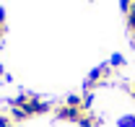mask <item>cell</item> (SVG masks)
<instances>
[{
	"label": "cell",
	"mask_w": 135,
	"mask_h": 127,
	"mask_svg": "<svg viewBox=\"0 0 135 127\" xmlns=\"http://www.w3.org/2000/svg\"><path fill=\"white\" fill-rule=\"evenodd\" d=\"M88 111H83L81 106H68V104H62V106H57V111H55V117L57 119H62V122H81Z\"/></svg>",
	"instance_id": "6da1fadb"
},
{
	"label": "cell",
	"mask_w": 135,
	"mask_h": 127,
	"mask_svg": "<svg viewBox=\"0 0 135 127\" xmlns=\"http://www.w3.org/2000/svg\"><path fill=\"white\" fill-rule=\"evenodd\" d=\"M23 109H26V114H29V117H39V114H50L52 106L47 104V101H42L36 94H29V101L23 104Z\"/></svg>",
	"instance_id": "7a4b0ae2"
},
{
	"label": "cell",
	"mask_w": 135,
	"mask_h": 127,
	"mask_svg": "<svg viewBox=\"0 0 135 127\" xmlns=\"http://www.w3.org/2000/svg\"><path fill=\"white\" fill-rule=\"evenodd\" d=\"M109 73H112V65H109V62L94 67V70H91V75H88V80H86V91H91V88H94L96 83H101L104 78H109Z\"/></svg>",
	"instance_id": "3957f363"
},
{
	"label": "cell",
	"mask_w": 135,
	"mask_h": 127,
	"mask_svg": "<svg viewBox=\"0 0 135 127\" xmlns=\"http://www.w3.org/2000/svg\"><path fill=\"white\" fill-rule=\"evenodd\" d=\"M8 117H11L16 125H18V122H23V119H29V114H26V109H23V106H11Z\"/></svg>",
	"instance_id": "277c9868"
},
{
	"label": "cell",
	"mask_w": 135,
	"mask_h": 127,
	"mask_svg": "<svg viewBox=\"0 0 135 127\" xmlns=\"http://www.w3.org/2000/svg\"><path fill=\"white\" fill-rule=\"evenodd\" d=\"M99 125H101V119L96 117V114H86L83 119L78 122V127H99Z\"/></svg>",
	"instance_id": "5b68a950"
},
{
	"label": "cell",
	"mask_w": 135,
	"mask_h": 127,
	"mask_svg": "<svg viewBox=\"0 0 135 127\" xmlns=\"http://www.w3.org/2000/svg\"><path fill=\"white\" fill-rule=\"evenodd\" d=\"M65 104H68V106H81V109H83V96H81V94H70V96L65 99ZM83 111H86V109H83Z\"/></svg>",
	"instance_id": "8992f818"
},
{
	"label": "cell",
	"mask_w": 135,
	"mask_h": 127,
	"mask_svg": "<svg viewBox=\"0 0 135 127\" xmlns=\"http://www.w3.org/2000/svg\"><path fill=\"white\" fill-rule=\"evenodd\" d=\"M127 29L135 34V3L130 5V11H127Z\"/></svg>",
	"instance_id": "52a82bcc"
},
{
	"label": "cell",
	"mask_w": 135,
	"mask_h": 127,
	"mask_svg": "<svg viewBox=\"0 0 135 127\" xmlns=\"http://www.w3.org/2000/svg\"><path fill=\"white\" fill-rule=\"evenodd\" d=\"M109 65H112V67H122V65H125V57H122V55H112Z\"/></svg>",
	"instance_id": "ba28073f"
},
{
	"label": "cell",
	"mask_w": 135,
	"mask_h": 127,
	"mask_svg": "<svg viewBox=\"0 0 135 127\" xmlns=\"http://www.w3.org/2000/svg\"><path fill=\"white\" fill-rule=\"evenodd\" d=\"M0 127H16V122H13L8 114H0Z\"/></svg>",
	"instance_id": "9c48e42d"
},
{
	"label": "cell",
	"mask_w": 135,
	"mask_h": 127,
	"mask_svg": "<svg viewBox=\"0 0 135 127\" xmlns=\"http://www.w3.org/2000/svg\"><path fill=\"white\" fill-rule=\"evenodd\" d=\"M119 127H135V117L130 114V117H122L119 119Z\"/></svg>",
	"instance_id": "30bf717a"
},
{
	"label": "cell",
	"mask_w": 135,
	"mask_h": 127,
	"mask_svg": "<svg viewBox=\"0 0 135 127\" xmlns=\"http://www.w3.org/2000/svg\"><path fill=\"white\" fill-rule=\"evenodd\" d=\"M91 101H94V94H91V91H86L83 94V109L88 111V106H91Z\"/></svg>",
	"instance_id": "8fae6325"
},
{
	"label": "cell",
	"mask_w": 135,
	"mask_h": 127,
	"mask_svg": "<svg viewBox=\"0 0 135 127\" xmlns=\"http://www.w3.org/2000/svg\"><path fill=\"white\" fill-rule=\"evenodd\" d=\"M3 34H5V13L0 11V39H3Z\"/></svg>",
	"instance_id": "7c38bea8"
},
{
	"label": "cell",
	"mask_w": 135,
	"mask_h": 127,
	"mask_svg": "<svg viewBox=\"0 0 135 127\" xmlns=\"http://www.w3.org/2000/svg\"><path fill=\"white\" fill-rule=\"evenodd\" d=\"M119 3H122V11H125V13H127V11H130V5H133L135 0H119Z\"/></svg>",
	"instance_id": "4fadbf2b"
},
{
	"label": "cell",
	"mask_w": 135,
	"mask_h": 127,
	"mask_svg": "<svg viewBox=\"0 0 135 127\" xmlns=\"http://www.w3.org/2000/svg\"><path fill=\"white\" fill-rule=\"evenodd\" d=\"M0 78H3V65H0Z\"/></svg>",
	"instance_id": "5bb4252c"
},
{
	"label": "cell",
	"mask_w": 135,
	"mask_h": 127,
	"mask_svg": "<svg viewBox=\"0 0 135 127\" xmlns=\"http://www.w3.org/2000/svg\"><path fill=\"white\" fill-rule=\"evenodd\" d=\"M133 99H135V88H133Z\"/></svg>",
	"instance_id": "9a60e30c"
},
{
	"label": "cell",
	"mask_w": 135,
	"mask_h": 127,
	"mask_svg": "<svg viewBox=\"0 0 135 127\" xmlns=\"http://www.w3.org/2000/svg\"><path fill=\"white\" fill-rule=\"evenodd\" d=\"M133 88H135V83H133Z\"/></svg>",
	"instance_id": "2e32d148"
}]
</instances>
